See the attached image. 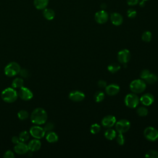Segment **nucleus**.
I'll return each instance as SVG.
<instances>
[{
  "label": "nucleus",
  "mask_w": 158,
  "mask_h": 158,
  "mask_svg": "<svg viewBox=\"0 0 158 158\" xmlns=\"http://www.w3.org/2000/svg\"><path fill=\"white\" fill-rule=\"evenodd\" d=\"M48 115L46 110L41 107L35 109L31 114L30 118L32 123L36 125H42L46 123Z\"/></svg>",
  "instance_id": "1"
},
{
  "label": "nucleus",
  "mask_w": 158,
  "mask_h": 158,
  "mask_svg": "<svg viewBox=\"0 0 158 158\" xmlns=\"http://www.w3.org/2000/svg\"><path fill=\"white\" fill-rule=\"evenodd\" d=\"M17 98L18 93L12 88H7L4 89L1 93V98L6 102H13L17 100Z\"/></svg>",
  "instance_id": "2"
},
{
  "label": "nucleus",
  "mask_w": 158,
  "mask_h": 158,
  "mask_svg": "<svg viewBox=\"0 0 158 158\" xmlns=\"http://www.w3.org/2000/svg\"><path fill=\"white\" fill-rule=\"evenodd\" d=\"M146 88V82L141 79H136L132 81L130 84V90L135 93H141L143 92Z\"/></svg>",
  "instance_id": "3"
},
{
  "label": "nucleus",
  "mask_w": 158,
  "mask_h": 158,
  "mask_svg": "<svg viewBox=\"0 0 158 158\" xmlns=\"http://www.w3.org/2000/svg\"><path fill=\"white\" fill-rule=\"evenodd\" d=\"M20 70V66L18 63L15 62H11L5 67L4 73L7 77H12L19 73Z\"/></svg>",
  "instance_id": "4"
},
{
  "label": "nucleus",
  "mask_w": 158,
  "mask_h": 158,
  "mask_svg": "<svg viewBox=\"0 0 158 158\" xmlns=\"http://www.w3.org/2000/svg\"><path fill=\"white\" fill-rule=\"evenodd\" d=\"M125 105L131 109L135 108L139 102V98L135 93H129L128 94L124 100Z\"/></svg>",
  "instance_id": "5"
},
{
  "label": "nucleus",
  "mask_w": 158,
  "mask_h": 158,
  "mask_svg": "<svg viewBox=\"0 0 158 158\" xmlns=\"http://www.w3.org/2000/svg\"><path fill=\"white\" fill-rule=\"evenodd\" d=\"M144 136L149 141H156L158 138V131L152 127H148L144 130Z\"/></svg>",
  "instance_id": "6"
},
{
  "label": "nucleus",
  "mask_w": 158,
  "mask_h": 158,
  "mask_svg": "<svg viewBox=\"0 0 158 158\" xmlns=\"http://www.w3.org/2000/svg\"><path fill=\"white\" fill-rule=\"evenodd\" d=\"M130 128V123L126 119H121L115 123V128L118 133H123L127 132Z\"/></svg>",
  "instance_id": "7"
},
{
  "label": "nucleus",
  "mask_w": 158,
  "mask_h": 158,
  "mask_svg": "<svg viewBox=\"0 0 158 158\" xmlns=\"http://www.w3.org/2000/svg\"><path fill=\"white\" fill-rule=\"evenodd\" d=\"M45 131L43 128L38 125L32 127L30 130V134L35 138L41 139L43 138L45 135Z\"/></svg>",
  "instance_id": "8"
},
{
  "label": "nucleus",
  "mask_w": 158,
  "mask_h": 158,
  "mask_svg": "<svg viewBox=\"0 0 158 158\" xmlns=\"http://www.w3.org/2000/svg\"><path fill=\"white\" fill-rule=\"evenodd\" d=\"M130 52L128 49H124L118 52L117 59L120 63L126 64L130 60Z\"/></svg>",
  "instance_id": "9"
},
{
  "label": "nucleus",
  "mask_w": 158,
  "mask_h": 158,
  "mask_svg": "<svg viewBox=\"0 0 158 158\" xmlns=\"http://www.w3.org/2000/svg\"><path fill=\"white\" fill-rule=\"evenodd\" d=\"M18 96L24 101H28L30 100L33 96V93L30 89L26 87H22L20 88L19 93H18Z\"/></svg>",
  "instance_id": "10"
},
{
  "label": "nucleus",
  "mask_w": 158,
  "mask_h": 158,
  "mask_svg": "<svg viewBox=\"0 0 158 158\" xmlns=\"http://www.w3.org/2000/svg\"><path fill=\"white\" fill-rule=\"evenodd\" d=\"M109 19V15L104 10H101L97 12L94 15V19L96 22L99 24L105 23Z\"/></svg>",
  "instance_id": "11"
},
{
  "label": "nucleus",
  "mask_w": 158,
  "mask_h": 158,
  "mask_svg": "<svg viewBox=\"0 0 158 158\" xmlns=\"http://www.w3.org/2000/svg\"><path fill=\"white\" fill-rule=\"evenodd\" d=\"M116 123V118L114 116L108 115L105 116L101 120L102 125L105 128H110Z\"/></svg>",
  "instance_id": "12"
},
{
  "label": "nucleus",
  "mask_w": 158,
  "mask_h": 158,
  "mask_svg": "<svg viewBox=\"0 0 158 158\" xmlns=\"http://www.w3.org/2000/svg\"><path fill=\"white\" fill-rule=\"evenodd\" d=\"M85 94L83 92L80 91H72L69 93V98L70 100L75 101V102H80L83 101L85 99Z\"/></svg>",
  "instance_id": "13"
},
{
  "label": "nucleus",
  "mask_w": 158,
  "mask_h": 158,
  "mask_svg": "<svg viewBox=\"0 0 158 158\" xmlns=\"http://www.w3.org/2000/svg\"><path fill=\"white\" fill-rule=\"evenodd\" d=\"M154 101V96L151 93H146L141 96L139 98V101L146 106L151 105Z\"/></svg>",
  "instance_id": "14"
},
{
  "label": "nucleus",
  "mask_w": 158,
  "mask_h": 158,
  "mask_svg": "<svg viewBox=\"0 0 158 158\" xmlns=\"http://www.w3.org/2000/svg\"><path fill=\"white\" fill-rule=\"evenodd\" d=\"M14 149L17 154H20V155L26 154L29 150L28 148V145L23 143V142H20V143L19 142L15 144Z\"/></svg>",
  "instance_id": "15"
},
{
  "label": "nucleus",
  "mask_w": 158,
  "mask_h": 158,
  "mask_svg": "<svg viewBox=\"0 0 158 158\" xmlns=\"http://www.w3.org/2000/svg\"><path fill=\"white\" fill-rule=\"evenodd\" d=\"M106 92L107 94L109 96H114L116 95L120 91V87L118 85L112 83L109 85H107L105 88Z\"/></svg>",
  "instance_id": "16"
},
{
  "label": "nucleus",
  "mask_w": 158,
  "mask_h": 158,
  "mask_svg": "<svg viewBox=\"0 0 158 158\" xmlns=\"http://www.w3.org/2000/svg\"><path fill=\"white\" fill-rule=\"evenodd\" d=\"M110 19L112 24L115 26L120 25L123 23V17L121 15V14L117 12L112 13L110 14Z\"/></svg>",
  "instance_id": "17"
},
{
  "label": "nucleus",
  "mask_w": 158,
  "mask_h": 158,
  "mask_svg": "<svg viewBox=\"0 0 158 158\" xmlns=\"http://www.w3.org/2000/svg\"><path fill=\"white\" fill-rule=\"evenodd\" d=\"M27 145H28V149L30 151L33 152V151H38L41 148V142L40 141L39 139L36 138V139H33L31 140Z\"/></svg>",
  "instance_id": "18"
},
{
  "label": "nucleus",
  "mask_w": 158,
  "mask_h": 158,
  "mask_svg": "<svg viewBox=\"0 0 158 158\" xmlns=\"http://www.w3.org/2000/svg\"><path fill=\"white\" fill-rule=\"evenodd\" d=\"M43 14L44 17L48 20H52L55 16L54 11L52 9L49 8H45L43 12Z\"/></svg>",
  "instance_id": "19"
},
{
  "label": "nucleus",
  "mask_w": 158,
  "mask_h": 158,
  "mask_svg": "<svg viewBox=\"0 0 158 158\" xmlns=\"http://www.w3.org/2000/svg\"><path fill=\"white\" fill-rule=\"evenodd\" d=\"M49 0H34V5L38 9H44L48 4Z\"/></svg>",
  "instance_id": "20"
},
{
  "label": "nucleus",
  "mask_w": 158,
  "mask_h": 158,
  "mask_svg": "<svg viewBox=\"0 0 158 158\" xmlns=\"http://www.w3.org/2000/svg\"><path fill=\"white\" fill-rule=\"evenodd\" d=\"M46 139L49 143H55L58 140V136L55 132L49 131L46 136Z\"/></svg>",
  "instance_id": "21"
},
{
  "label": "nucleus",
  "mask_w": 158,
  "mask_h": 158,
  "mask_svg": "<svg viewBox=\"0 0 158 158\" xmlns=\"http://www.w3.org/2000/svg\"><path fill=\"white\" fill-rule=\"evenodd\" d=\"M104 136L109 140H112L116 137V131L114 129L108 128L104 132Z\"/></svg>",
  "instance_id": "22"
},
{
  "label": "nucleus",
  "mask_w": 158,
  "mask_h": 158,
  "mask_svg": "<svg viewBox=\"0 0 158 158\" xmlns=\"http://www.w3.org/2000/svg\"><path fill=\"white\" fill-rule=\"evenodd\" d=\"M13 88H20L23 86V80L21 78H15L12 83Z\"/></svg>",
  "instance_id": "23"
},
{
  "label": "nucleus",
  "mask_w": 158,
  "mask_h": 158,
  "mask_svg": "<svg viewBox=\"0 0 158 158\" xmlns=\"http://www.w3.org/2000/svg\"><path fill=\"white\" fill-rule=\"evenodd\" d=\"M158 80L157 76L154 73H149V75L144 79L145 82L149 84H154Z\"/></svg>",
  "instance_id": "24"
},
{
  "label": "nucleus",
  "mask_w": 158,
  "mask_h": 158,
  "mask_svg": "<svg viewBox=\"0 0 158 158\" xmlns=\"http://www.w3.org/2000/svg\"><path fill=\"white\" fill-rule=\"evenodd\" d=\"M120 69V65L117 63H112L107 66V69L110 73H115Z\"/></svg>",
  "instance_id": "25"
},
{
  "label": "nucleus",
  "mask_w": 158,
  "mask_h": 158,
  "mask_svg": "<svg viewBox=\"0 0 158 158\" xmlns=\"http://www.w3.org/2000/svg\"><path fill=\"white\" fill-rule=\"evenodd\" d=\"M104 97H105V94L101 91H98L96 92V93L94 94V100L97 102L102 101L103 99H104Z\"/></svg>",
  "instance_id": "26"
},
{
  "label": "nucleus",
  "mask_w": 158,
  "mask_h": 158,
  "mask_svg": "<svg viewBox=\"0 0 158 158\" xmlns=\"http://www.w3.org/2000/svg\"><path fill=\"white\" fill-rule=\"evenodd\" d=\"M152 38V34L149 31H145L141 36V39L143 41L149 42Z\"/></svg>",
  "instance_id": "27"
},
{
  "label": "nucleus",
  "mask_w": 158,
  "mask_h": 158,
  "mask_svg": "<svg viewBox=\"0 0 158 158\" xmlns=\"http://www.w3.org/2000/svg\"><path fill=\"white\" fill-rule=\"evenodd\" d=\"M136 112L138 115L141 117H144L148 115V110L146 107H139L137 109Z\"/></svg>",
  "instance_id": "28"
},
{
  "label": "nucleus",
  "mask_w": 158,
  "mask_h": 158,
  "mask_svg": "<svg viewBox=\"0 0 158 158\" xmlns=\"http://www.w3.org/2000/svg\"><path fill=\"white\" fill-rule=\"evenodd\" d=\"M29 137H30L29 133L27 131H22L19 134V136L20 141H21L22 142H25V141H27L29 139Z\"/></svg>",
  "instance_id": "29"
},
{
  "label": "nucleus",
  "mask_w": 158,
  "mask_h": 158,
  "mask_svg": "<svg viewBox=\"0 0 158 158\" xmlns=\"http://www.w3.org/2000/svg\"><path fill=\"white\" fill-rule=\"evenodd\" d=\"M18 117L20 120H25L27 119L28 117V112L25 110H20L18 114Z\"/></svg>",
  "instance_id": "30"
},
{
  "label": "nucleus",
  "mask_w": 158,
  "mask_h": 158,
  "mask_svg": "<svg viewBox=\"0 0 158 158\" xmlns=\"http://www.w3.org/2000/svg\"><path fill=\"white\" fill-rule=\"evenodd\" d=\"M100 130H101V127L98 123H94L90 127V132L93 134H96L99 133Z\"/></svg>",
  "instance_id": "31"
},
{
  "label": "nucleus",
  "mask_w": 158,
  "mask_h": 158,
  "mask_svg": "<svg viewBox=\"0 0 158 158\" xmlns=\"http://www.w3.org/2000/svg\"><path fill=\"white\" fill-rule=\"evenodd\" d=\"M145 157L148 158H158V152L155 150H150L146 154Z\"/></svg>",
  "instance_id": "32"
},
{
  "label": "nucleus",
  "mask_w": 158,
  "mask_h": 158,
  "mask_svg": "<svg viewBox=\"0 0 158 158\" xmlns=\"http://www.w3.org/2000/svg\"><path fill=\"white\" fill-rule=\"evenodd\" d=\"M116 141H117V143L119 145H123L124 144V143H125V138H124V136H123L122 133H118V135H117V138H116Z\"/></svg>",
  "instance_id": "33"
},
{
  "label": "nucleus",
  "mask_w": 158,
  "mask_h": 158,
  "mask_svg": "<svg viewBox=\"0 0 158 158\" xmlns=\"http://www.w3.org/2000/svg\"><path fill=\"white\" fill-rule=\"evenodd\" d=\"M54 125L52 122H48L47 123L45 124L44 127V130L45 131H51V130H52L54 129Z\"/></svg>",
  "instance_id": "34"
},
{
  "label": "nucleus",
  "mask_w": 158,
  "mask_h": 158,
  "mask_svg": "<svg viewBox=\"0 0 158 158\" xmlns=\"http://www.w3.org/2000/svg\"><path fill=\"white\" fill-rule=\"evenodd\" d=\"M127 14V16L129 18L133 19V18H135L136 17V11L135 9L130 8V9H128Z\"/></svg>",
  "instance_id": "35"
},
{
  "label": "nucleus",
  "mask_w": 158,
  "mask_h": 158,
  "mask_svg": "<svg viewBox=\"0 0 158 158\" xmlns=\"http://www.w3.org/2000/svg\"><path fill=\"white\" fill-rule=\"evenodd\" d=\"M149 73H150V72H149L148 70H147V69H144V70H143L141 72L139 76H140L141 78L144 80V79L149 75Z\"/></svg>",
  "instance_id": "36"
},
{
  "label": "nucleus",
  "mask_w": 158,
  "mask_h": 158,
  "mask_svg": "<svg viewBox=\"0 0 158 158\" xmlns=\"http://www.w3.org/2000/svg\"><path fill=\"white\" fill-rule=\"evenodd\" d=\"M14 157H15V156H14V152L10 150L7 151L4 154V157H5V158H14Z\"/></svg>",
  "instance_id": "37"
},
{
  "label": "nucleus",
  "mask_w": 158,
  "mask_h": 158,
  "mask_svg": "<svg viewBox=\"0 0 158 158\" xmlns=\"http://www.w3.org/2000/svg\"><path fill=\"white\" fill-rule=\"evenodd\" d=\"M20 74L22 77H25V78H27L29 76V72L27 70V69H21L20 71Z\"/></svg>",
  "instance_id": "38"
},
{
  "label": "nucleus",
  "mask_w": 158,
  "mask_h": 158,
  "mask_svg": "<svg viewBox=\"0 0 158 158\" xmlns=\"http://www.w3.org/2000/svg\"><path fill=\"white\" fill-rule=\"evenodd\" d=\"M98 85L99 88H105L107 86V83L106 81L102 80H99V81L98 82Z\"/></svg>",
  "instance_id": "39"
},
{
  "label": "nucleus",
  "mask_w": 158,
  "mask_h": 158,
  "mask_svg": "<svg viewBox=\"0 0 158 158\" xmlns=\"http://www.w3.org/2000/svg\"><path fill=\"white\" fill-rule=\"evenodd\" d=\"M127 2L128 5L133 6L137 4L139 2V0H127Z\"/></svg>",
  "instance_id": "40"
},
{
  "label": "nucleus",
  "mask_w": 158,
  "mask_h": 158,
  "mask_svg": "<svg viewBox=\"0 0 158 158\" xmlns=\"http://www.w3.org/2000/svg\"><path fill=\"white\" fill-rule=\"evenodd\" d=\"M12 142L14 143V144H17L18 143L20 142V139L19 138V136H14L12 138Z\"/></svg>",
  "instance_id": "41"
},
{
  "label": "nucleus",
  "mask_w": 158,
  "mask_h": 158,
  "mask_svg": "<svg viewBox=\"0 0 158 158\" xmlns=\"http://www.w3.org/2000/svg\"><path fill=\"white\" fill-rule=\"evenodd\" d=\"M145 2V1H144L142 0L141 2H139V6H140L141 7H144V5H145V2Z\"/></svg>",
  "instance_id": "42"
},
{
  "label": "nucleus",
  "mask_w": 158,
  "mask_h": 158,
  "mask_svg": "<svg viewBox=\"0 0 158 158\" xmlns=\"http://www.w3.org/2000/svg\"><path fill=\"white\" fill-rule=\"evenodd\" d=\"M101 7L102 8V9H104V8L106 7V5L105 4H102L101 5Z\"/></svg>",
  "instance_id": "43"
},
{
  "label": "nucleus",
  "mask_w": 158,
  "mask_h": 158,
  "mask_svg": "<svg viewBox=\"0 0 158 158\" xmlns=\"http://www.w3.org/2000/svg\"><path fill=\"white\" fill-rule=\"evenodd\" d=\"M143 1H148V0H143Z\"/></svg>",
  "instance_id": "44"
}]
</instances>
